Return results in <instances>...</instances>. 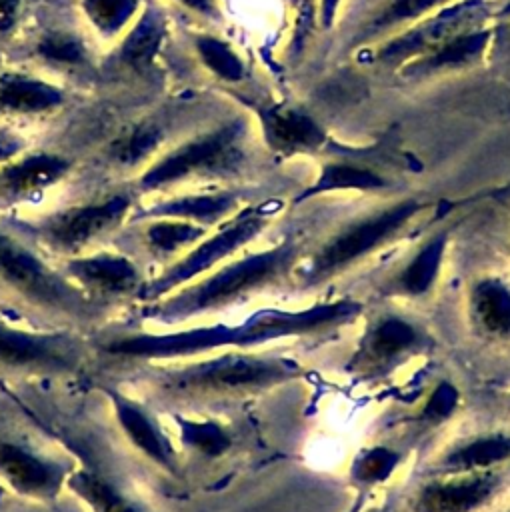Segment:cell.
<instances>
[{"instance_id": "obj_36", "label": "cell", "mask_w": 510, "mask_h": 512, "mask_svg": "<svg viewBox=\"0 0 510 512\" xmlns=\"http://www.w3.org/2000/svg\"><path fill=\"white\" fill-rule=\"evenodd\" d=\"M18 0H0V30H8L16 20Z\"/></svg>"}, {"instance_id": "obj_41", "label": "cell", "mask_w": 510, "mask_h": 512, "mask_svg": "<svg viewBox=\"0 0 510 512\" xmlns=\"http://www.w3.org/2000/svg\"><path fill=\"white\" fill-rule=\"evenodd\" d=\"M370 512H384V510H370Z\"/></svg>"}, {"instance_id": "obj_13", "label": "cell", "mask_w": 510, "mask_h": 512, "mask_svg": "<svg viewBox=\"0 0 510 512\" xmlns=\"http://www.w3.org/2000/svg\"><path fill=\"white\" fill-rule=\"evenodd\" d=\"M486 18V2L484 0H458L446 4L438 14L418 20L414 26L406 28L392 40H388L376 54L378 62L386 66H404L412 62L460 32L470 28H478Z\"/></svg>"}, {"instance_id": "obj_16", "label": "cell", "mask_w": 510, "mask_h": 512, "mask_svg": "<svg viewBox=\"0 0 510 512\" xmlns=\"http://www.w3.org/2000/svg\"><path fill=\"white\" fill-rule=\"evenodd\" d=\"M448 230H438L420 242L392 272L382 280L380 294L386 298L422 300L428 298L444 268L448 252Z\"/></svg>"}, {"instance_id": "obj_5", "label": "cell", "mask_w": 510, "mask_h": 512, "mask_svg": "<svg viewBox=\"0 0 510 512\" xmlns=\"http://www.w3.org/2000/svg\"><path fill=\"white\" fill-rule=\"evenodd\" d=\"M426 208V202L406 198L346 222L304 254L294 274L300 288H320L352 270L384 246L400 240Z\"/></svg>"}, {"instance_id": "obj_7", "label": "cell", "mask_w": 510, "mask_h": 512, "mask_svg": "<svg viewBox=\"0 0 510 512\" xmlns=\"http://www.w3.org/2000/svg\"><path fill=\"white\" fill-rule=\"evenodd\" d=\"M86 356L76 328H32L0 318V374L70 376L82 370Z\"/></svg>"}, {"instance_id": "obj_15", "label": "cell", "mask_w": 510, "mask_h": 512, "mask_svg": "<svg viewBox=\"0 0 510 512\" xmlns=\"http://www.w3.org/2000/svg\"><path fill=\"white\" fill-rule=\"evenodd\" d=\"M102 392L108 400L116 428L120 430L122 438L134 448V452H138L144 460H148L162 472L178 476V450L162 428L160 420L148 410V406L116 386H104Z\"/></svg>"}, {"instance_id": "obj_23", "label": "cell", "mask_w": 510, "mask_h": 512, "mask_svg": "<svg viewBox=\"0 0 510 512\" xmlns=\"http://www.w3.org/2000/svg\"><path fill=\"white\" fill-rule=\"evenodd\" d=\"M390 182L376 170L354 164V162H326L316 180L304 188L298 198H294L296 204L306 202L310 198L322 196V194H332V192H346V190H356V192H376L388 188Z\"/></svg>"}, {"instance_id": "obj_8", "label": "cell", "mask_w": 510, "mask_h": 512, "mask_svg": "<svg viewBox=\"0 0 510 512\" xmlns=\"http://www.w3.org/2000/svg\"><path fill=\"white\" fill-rule=\"evenodd\" d=\"M74 468L76 464L64 454L0 422V482L14 494L34 502H52L66 490Z\"/></svg>"}, {"instance_id": "obj_39", "label": "cell", "mask_w": 510, "mask_h": 512, "mask_svg": "<svg viewBox=\"0 0 510 512\" xmlns=\"http://www.w3.org/2000/svg\"><path fill=\"white\" fill-rule=\"evenodd\" d=\"M182 4L198 10V12H212V4L210 0H180Z\"/></svg>"}, {"instance_id": "obj_28", "label": "cell", "mask_w": 510, "mask_h": 512, "mask_svg": "<svg viewBox=\"0 0 510 512\" xmlns=\"http://www.w3.org/2000/svg\"><path fill=\"white\" fill-rule=\"evenodd\" d=\"M402 454L390 446L374 444L360 448L350 462V480L360 488L384 484L400 466Z\"/></svg>"}, {"instance_id": "obj_12", "label": "cell", "mask_w": 510, "mask_h": 512, "mask_svg": "<svg viewBox=\"0 0 510 512\" xmlns=\"http://www.w3.org/2000/svg\"><path fill=\"white\" fill-rule=\"evenodd\" d=\"M62 272L106 310L136 300L148 280L146 266L122 248H96L80 256L58 260Z\"/></svg>"}, {"instance_id": "obj_38", "label": "cell", "mask_w": 510, "mask_h": 512, "mask_svg": "<svg viewBox=\"0 0 510 512\" xmlns=\"http://www.w3.org/2000/svg\"><path fill=\"white\" fill-rule=\"evenodd\" d=\"M16 150H18V142L16 140H12L8 136H0V160L12 156Z\"/></svg>"}, {"instance_id": "obj_6", "label": "cell", "mask_w": 510, "mask_h": 512, "mask_svg": "<svg viewBox=\"0 0 510 512\" xmlns=\"http://www.w3.org/2000/svg\"><path fill=\"white\" fill-rule=\"evenodd\" d=\"M272 208L266 204L244 206L230 218L220 222L214 232H208L180 258L162 266L156 274H150L144 282L136 302L146 304L164 298L180 286L208 274L216 266L228 262L244 246L254 242L268 226Z\"/></svg>"}, {"instance_id": "obj_10", "label": "cell", "mask_w": 510, "mask_h": 512, "mask_svg": "<svg viewBox=\"0 0 510 512\" xmlns=\"http://www.w3.org/2000/svg\"><path fill=\"white\" fill-rule=\"evenodd\" d=\"M432 344L428 330L416 320L398 312H380L366 324L346 368L358 378L384 376L430 350Z\"/></svg>"}, {"instance_id": "obj_22", "label": "cell", "mask_w": 510, "mask_h": 512, "mask_svg": "<svg viewBox=\"0 0 510 512\" xmlns=\"http://www.w3.org/2000/svg\"><path fill=\"white\" fill-rule=\"evenodd\" d=\"M240 210V194L232 190L186 194L160 202L144 212L142 218H180L202 224L206 228L218 226Z\"/></svg>"}, {"instance_id": "obj_43", "label": "cell", "mask_w": 510, "mask_h": 512, "mask_svg": "<svg viewBox=\"0 0 510 512\" xmlns=\"http://www.w3.org/2000/svg\"><path fill=\"white\" fill-rule=\"evenodd\" d=\"M506 512H510V508H508V510H506Z\"/></svg>"}, {"instance_id": "obj_35", "label": "cell", "mask_w": 510, "mask_h": 512, "mask_svg": "<svg viewBox=\"0 0 510 512\" xmlns=\"http://www.w3.org/2000/svg\"><path fill=\"white\" fill-rule=\"evenodd\" d=\"M40 52L58 62H78L82 58V44L70 36H50L40 44Z\"/></svg>"}, {"instance_id": "obj_25", "label": "cell", "mask_w": 510, "mask_h": 512, "mask_svg": "<svg viewBox=\"0 0 510 512\" xmlns=\"http://www.w3.org/2000/svg\"><path fill=\"white\" fill-rule=\"evenodd\" d=\"M66 490L84 502L90 512H146L114 482L90 468L76 466L66 480Z\"/></svg>"}, {"instance_id": "obj_11", "label": "cell", "mask_w": 510, "mask_h": 512, "mask_svg": "<svg viewBox=\"0 0 510 512\" xmlns=\"http://www.w3.org/2000/svg\"><path fill=\"white\" fill-rule=\"evenodd\" d=\"M128 208L130 198L116 194L100 202L62 210L38 226V244L56 260L86 254L96 250L98 242L122 224Z\"/></svg>"}, {"instance_id": "obj_31", "label": "cell", "mask_w": 510, "mask_h": 512, "mask_svg": "<svg viewBox=\"0 0 510 512\" xmlns=\"http://www.w3.org/2000/svg\"><path fill=\"white\" fill-rule=\"evenodd\" d=\"M458 406H460V390L452 382L440 380L428 392L414 420L424 428H434L448 422L456 414Z\"/></svg>"}, {"instance_id": "obj_17", "label": "cell", "mask_w": 510, "mask_h": 512, "mask_svg": "<svg viewBox=\"0 0 510 512\" xmlns=\"http://www.w3.org/2000/svg\"><path fill=\"white\" fill-rule=\"evenodd\" d=\"M264 140L278 156L310 154L328 142L322 126L304 110L292 106H266L258 110Z\"/></svg>"}, {"instance_id": "obj_4", "label": "cell", "mask_w": 510, "mask_h": 512, "mask_svg": "<svg viewBox=\"0 0 510 512\" xmlns=\"http://www.w3.org/2000/svg\"><path fill=\"white\" fill-rule=\"evenodd\" d=\"M0 296L56 326L96 324L108 310L86 296L50 256L0 228Z\"/></svg>"}, {"instance_id": "obj_27", "label": "cell", "mask_w": 510, "mask_h": 512, "mask_svg": "<svg viewBox=\"0 0 510 512\" xmlns=\"http://www.w3.org/2000/svg\"><path fill=\"white\" fill-rule=\"evenodd\" d=\"M60 102L62 94L50 84L24 76L0 78V108L14 112H38Z\"/></svg>"}, {"instance_id": "obj_42", "label": "cell", "mask_w": 510, "mask_h": 512, "mask_svg": "<svg viewBox=\"0 0 510 512\" xmlns=\"http://www.w3.org/2000/svg\"><path fill=\"white\" fill-rule=\"evenodd\" d=\"M508 406H510V394H508Z\"/></svg>"}, {"instance_id": "obj_2", "label": "cell", "mask_w": 510, "mask_h": 512, "mask_svg": "<svg viewBox=\"0 0 510 512\" xmlns=\"http://www.w3.org/2000/svg\"><path fill=\"white\" fill-rule=\"evenodd\" d=\"M306 254L304 242L286 236L262 250L236 254L208 274L160 300L140 304L138 318L158 326H180L250 300L288 282Z\"/></svg>"}, {"instance_id": "obj_24", "label": "cell", "mask_w": 510, "mask_h": 512, "mask_svg": "<svg viewBox=\"0 0 510 512\" xmlns=\"http://www.w3.org/2000/svg\"><path fill=\"white\" fill-rule=\"evenodd\" d=\"M66 172L68 162L64 158L48 154L30 156L0 174V190L10 198H28L58 182Z\"/></svg>"}, {"instance_id": "obj_1", "label": "cell", "mask_w": 510, "mask_h": 512, "mask_svg": "<svg viewBox=\"0 0 510 512\" xmlns=\"http://www.w3.org/2000/svg\"><path fill=\"white\" fill-rule=\"evenodd\" d=\"M364 310L356 298L322 300L304 308L266 306L238 322L194 324L184 328H122L98 340V350L124 362H176L220 350H250L260 344L320 336L354 322Z\"/></svg>"}, {"instance_id": "obj_37", "label": "cell", "mask_w": 510, "mask_h": 512, "mask_svg": "<svg viewBox=\"0 0 510 512\" xmlns=\"http://www.w3.org/2000/svg\"><path fill=\"white\" fill-rule=\"evenodd\" d=\"M340 2L342 0H320V22L324 28H330L334 24Z\"/></svg>"}, {"instance_id": "obj_26", "label": "cell", "mask_w": 510, "mask_h": 512, "mask_svg": "<svg viewBox=\"0 0 510 512\" xmlns=\"http://www.w3.org/2000/svg\"><path fill=\"white\" fill-rule=\"evenodd\" d=\"M178 442L188 452L202 458H220L232 448V434L224 424L212 418H194L186 414H172Z\"/></svg>"}, {"instance_id": "obj_14", "label": "cell", "mask_w": 510, "mask_h": 512, "mask_svg": "<svg viewBox=\"0 0 510 512\" xmlns=\"http://www.w3.org/2000/svg\"><path fill=\"white\" fill-rule=\"evenodd\" d=\"M502 468L480 472L430 474L412 492V512H480L504 488Z\"/></svg>"}, {"instance_id": "obj_19", "label": "cell", "mask_w": 510, "mask_h": 512, "mask_svg": "<svg viewBox=\"0 0 510 512\" xmlns=\"http://www.w3.org/2000/svg\"><path fill=\"white\" fill-rule=\"evenodd\" d=\"M510 464V432H482L450 444L430 464V474L496 470Z\"/></svg>"}, {"instance_id": "obj_29", "label": "cell", "mask_w": 510, "mask_h": 512, "mask_svg": "<svg viewBox=\"0 0 510 512\" xmlns=\"http://www.w3.org/2000/svg\"><path fill=\"white\" fill-rule=\"evenodd\" d=\"M452 0H390L378 14H374L366 26L362 38H374L376 34L388 32L390 28H396L406 22L420 20L430 10L438 6H446Z\"/></svg>"}, {"instance_id": "obj_20", "label": "cell", "mask_w": 510, "mask_h": 512, "mask_svg": "<svg viewBox=\"0 0 510 512\" xmlns=\"http://www.w3.org/2000/svg\"><path fill=\"white\" fill-rule=\"evenodd\" d=\"M470 324L486 338H510V282L498 274L476 278L468 288Z\"/></svg>"}, {"instance_id": "obj_30", "label": "cell", "mask_w": 510, "mask_h": 512, "mask_svg": "<svg viewBox=\"0 0 510 512\" xmlns=\"http://www.w3.org/2000/svg\"><path fill=\"white\" fill-rule=\"evenodd\" d=\"M162 36H164L162 20L158 18V14L148 12L144 18H140V22L124 40V48H122L124 58L134 64L150 62L162 42Z\"/></svg>"}, {"instance_id": "obj_34", "label": "cell", "mask_w": 510, "mask_h": 512, "mask_svg": "<svg viewBox=\"0 0 510 512\" xmlns=\"http://www.w3.org/2000/svg\"><path fill=\"white\" fill-rule=\"evenodd\" d=\"M84 8L100 30L114 32L132 16L136 0H86Z\"/></svg>"}, {"instance_id": "obj_40", "label": "cell", "mask_w": 510, "mask_h": 512, "mask_svg": "<svg viewBox=\"0 0 510 512\" xmlns=\"http://www.w3.org/2000/svg\"><path fill=\"white\" fill-rule=\"evenodd\" d=\"M500 14H502V16H508V18H510V0H506V4L502 6Z\"/></svg>"}, {"instance_id": "obj_3", "label": "cell", "mask_w": 510, "mask_h": 512, "mask_svg": "<svg viewBox=\"0 0 510 512\" xmlns=\"http://www.w3.org/2000/svg\"><path fill=\"white\" fill-rule=\"evenodd\" d=\"M304 374L296 358L220 350L214 354L148 366V384L170 400L246 396L292 382Z\"/></svg>"}, {"instance_id": "obj_9", "label": "cell", "mask_w": 510, "mask_h": 512, "mask_svg": "<svg viewBox=\"0 0 510 512\" xmlns=\"http://www.w3.org/2000/svg\"><path fill=\"white\" fill-rule=\"evenodd\" d=\"M244 130V122L238 118L182 144L150 166L142 174L140 186L144 190H156L192 176H226L238 172L244 164Z\"/></svg>"}, {"instance_id": "obj_32", "label": "cell", "mask_w": 510, "mask_h": 512, "mask_svg": "<svg viewBox=\"0 0 510 512\" xmlns=\"http://www.w3.org/2000/svg\"><path fill=\"white\" fill-rule=\"evenodd\" d=\"M196 48L204 64L222 80H228V82L242 80L244 64L226 42L212 36H200L196 38Z\"/></svg>"}, {"instance_id": "obj_21", "label": "cell", "mask_w": 510, "mask_h": 512, "mask_svg": "<svg viewBox=\"0 0 510 512\" xmlns=\"http://www.w3.org/2000/svg\"><path fill=\"white\" fill-rule=\"evenodd\" d=\"M492 40V30L488 28H470L466 32L456 34L436 50L406 62L402 66V74L410 78H424L432 76L438 72H448V70H458L466 68L474 62H478L488 48Z\"/></svg>"}, {"instance_id": "obj_18", "label": "cell", "mask_w": 510, "mask_h": 512, "mask_svg": "<svg viewBox=\"0 0 510 512\" xmlns=\"http://www.w3.org/2000/svg\"><path fill=\"white\" fill-rule=\"evenodd\" d=\"M210 228L180 220V218H148V224L142 226L138 238H136V252H132L134 258H138L144 266L146 264H160L166 266L172 260L180 258L186 250H190L198 240H202Z\"/></svg>"}, {"instance_id": "obj_33", "label": "cell", "mask_w": 510, "mask_h": 512, "mask_svg": "<svg viewBox=\"0 0 510 512\" xmlns=\"http://www.w3.org/2000/svg\"><path fill=\"white\" fill-rule=\"evenodd\" d=\"M162 140V132L152 124H142L132 130L130 136L116 142L114 156L122 164H136L146 158Z\"/></svg>"}]
</instances>
